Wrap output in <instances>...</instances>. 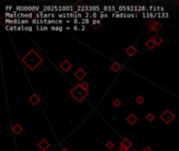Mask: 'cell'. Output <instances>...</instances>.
<instances>
[{
    "label": "cell",
    "instance_id": "cell-1",
    "mask_svg": "<svg viewBox=\"0 0 179 151\" xmlns=\"http://www.w3.org/2000/svg\"><path fill=\"white\" fill-rule=\"evenodd\" d=\"M21 61H22V63L25 64L31 71H34V69L37 68V66H38L40 63H42L43 59H42L34 49H31V51L21 59Z\"/></svg>",
    "mask_w": 179,
    "mask_h": 151
},
{
    "label": "cell",
    "instance_id": "cell-2",
    "mask_svg": "<svg viewBox=\"0 0 179 151\" xmlns=\"http://www.w3.org/2000/svg\"><path fill=\"white\" fill-rule=\"evenodd\" d=\"M70 93H71V95L77 101V102H82L88 95H89V91L88 90H86L84 88H82V86L80 85V83L79 84H77L71 91H70Z\"/></svg>",
    "mask_w": 179,
    "mask_h": 151
},
{
    "label": "cell",
    "instance_id": "cell-3",
    "mask_svg": "<svg viewBox=\"0 0 179 151\" xmlns=\"http://www.w3.org/2000/svg\"><path fill=\"white\" fill-rule=\"evenodd\" d=\"M160 119L166 123V124H170L171 122H173V120L175 119V114L169 110V109H166L161 114H160Z\"/></svg>",
    "mask_w": 179,
    "mask_h": 151
},
{
    "label": "cell",
    "instance_id": "cell-4",
    "mask_svg": "<svg viewBox=\"0 0 179 151\" xmlns=\"http://www.w3.org/2000/svg\"><path fill=\"white\" fill-rule=\"evenodd\" d=\"M148 25L150 26V28H152V29H155V31H157V32H159L162 27H163V25L161 24V23H159V22H157L156 20H150L149 22H148Z\"/></svg>",
    "mask_w": 179,
    "mask_h": 151
},
{
    "label": "cell",
    "instance_id": "cell-5",
    "mask_svg": "<svg viewBox=\"0 0 179 151\" xmlns=\"http://www.w3.org/2000/svg\"><path fill=\"white\" fill-rule=\"evenodd\" d=\"M74 76L76 77V79H77V80L81 81V80H83V79L87 77V73H86V71H84L83 68L79 67V68H78V69L74 73Z\"/></svg>",
    "mask_w": 179,
    "mask_h": 151
},
{
    "label": "cell",
    "instance_id": "cell-6",
    "mask_svg": "<svg viewBox=\"0 0 179 151\" xmlns=\"http://www.w3.org/2000/svg\"><path fill=\"white\" fill-rule=\"evenodd\" d=\"M60 68L63 71V72H69L71 68H72V63L70 62V61H68V60H64V61H62L61 63H60Z\"/></svg>",
    "mask_w": 179,
    "mask_h": 151
},
{
    "label": "cell",
    "instance_id": "cell-7",
    "mask_svg": "<svg viewBox=\"0 0 179 151\" xmlns=\"http://www.w3.org/2000/svg\"><path fill=\"white\" fill-rule=\"evenodd\" d=\"M51 146V144L45 140V139H43V140H41L39 143H38V147H39V149H41L42 151H45L49 147Z\"/></svg>",
    "mask_w": 179,
    "mask_h": 151
},
{
    "label": "cell",
    "instance_id": "cell-8",
    "mask_svg": "<svg viewBox=\"0 0 179 151\" xmlns=\"http://www.w3.org/2000/svg\"><path fill=\"white\" fill-rule=\"evenodd\" d=\"M29 101H30V103H31L32 105L36 106V105H38V104H39V102H40V98H39V95H38L37 93H34V94H32V95L30 97Z\"/></svg>",
    "mask_w": 179,
    "mask_h": 151
},
{
    "label": "cell",
    "instance_id": "cell-9",
    "mask_svg": "<svg viewBox=\"0 0 179 151\" xmlns=\"http://www.w3.org/2000/svg\"><path fill=\"white\" fill-rule=\"evenodd\" d=\"M125 53H126L130 57H133L134 55H136V54H137V48H136L134 45H130V46L125 49Z\"/></svg>",
    "mask_w": 179,
    "mask_h": 151
},
{
    "label": "cell",
    "instance_id": "cell-10",
    "mask_svg": "<svg viewBox=\"0 0 179 151\" xmlns=\"http://www.w3.org/2000/svg\"><path fill=\"white\" fill-rule=\"evenodd\" d=\"M137 121H138V118H137L135 114H133V113H131V114L126 118V122H128L130 125H134Z\"/></svg>",
    "mask_w": 179,
    "mask_h": 151
},
{
    "label": "cell",
    "instance_id": "cell-11",
    "mask_svg": "<svg viewBox=\"0 0 179 151\" xmlns=\"http://www.w3.org/2000/svg\"><path fill=\"white\" fill-rule=\"evenodd\" d=\"M13 132H14V134H20L22 131H23V128H22V126L20 125V124H16V125H14L13 126Z\"/></svg>",
    "mask_w": 179,
    "mask_h": 151
},
{
    "label": "cell",
    "instance_id": "cell-12",
    "mask_svg": "<svg viewBox=\"0 0 179 151\" xmlns=\"http://www.w3.org/2000/svg\"><path fill=\"white\" fill-rule=\"evenodd\" d=\"M111 69H112L114 73H118V72L121 69V64H119L118 62H114V63L111 65Z\"/></svg>",
    "mask_w": 179,
    "mask_h": 151
},
{
    "label": "cell",
    "instance_id": "cell-13",
    "mask_svg": "<svg viewBox=\"0 0 179 151\" xmlns=\"http://www.w3.org/2000/svg\"><path fill=\"white\" fill-rule=\"evenodd\" d=\"M120 145H123V146H125L126 148H129V149H130V148H131V147L133 146V143H132V142H131V141H130L129 139H126V138H124V139H123V140L121 141V143H120Z\"/></svg>",
    "mask_w": 179,
    "mask_h": 151
},
{
    "label": "cell",
    "instance_id": "cell-14",
    "mask_svg": "<svg viewBox=\"0 0 179 151\" xmlns=\"http://www.w3.org/2000/svg\"><path fill=\"white\" fill-rule=\"evenodd\" d=\"M145 46H147V48L148 49H150V51H152L155 46H156V43L154 42V40L153 39H150L149 41H147V43H145Z\"/></svg>",
    "mask_w": 179,
    "mask_h": 151
},
{
    "label": "cell",
    "instance_id": "cell-15",
    "mask_svg": "<svg viewBox=\"0 0 179 151\" xmlns=\"http://www.w3.org/2000/svg\"><path fill=\"white\" fill-rule=\"evenodd\" d=\"M157 34H158V32H157V31H155V29H152V28H150V31L148 32V35H149V36H150L152 39L156 38V37L158 36Z\"/></svg>",
    "mask_w": 179,
    "mask_h": 151
},
{
    "label": "cell",
    "instance_id": "cell-16",
    "mask_svg": "<svg viewBox=\"0 0 179 151\" xmlns=\"http://www.w3.org/2000/svg\"><path fill=\"white\" fill-rule=\"evenodd\" d=\"M145 119H147L148 122H153V121L155 120V115H154L153 113L150 112V113H148V114L145 115Z\"/></svg>",
    "mask_w": 179,
    "mask_h": 151
},
{
    "label": "cell",
    "instance_id": "cell-17",
    "mask_svg": "<svg viewBox=\"0 0 179 151\" xmlns=\"http://www.w3.org/2000/svg\"><path fill=\"white\" fill-rule=\"evenodd\" d=\"M153 40H154V42L156 43V45H160V44L163 42V39H162L161 37H159V36H157V37H156V38H154Z\"/></svg>",
    "mask_w": 179,
    "mask_h": 151
},
{
    "label": "cell",
    "instance_id": "cell-18",
    "mask_svg": "<svg viewBox=\"0 0 179 151\" xmlns=\"http://www.w3.org/2000/svg\"><path fill=\"white\" fill-rule=\"evenodd\" d=\"M114 146H115V144H114L112 141H109V142H106V144H105V147H106V149H109V150H112V149L114 148Z\"/></svg>",
    "mask_w": 179,
    "mask_h": 151
},
{
    "label": "cell",
    "instance_id": "cell-19",
    "mask_svg": "<svg viewBox=\"0 0 179 151\" xmlns=\"http://www.w3.org/2000/svg\"><path fill=\"white\" fill-rule=\"evenodd\" d=\"M143 102H144V98H143L142 95H138V97L136 98V103H137L138 105H141Z\"/></svg>",
    "mask_w": 179,
    "mask_h": 151
},
{
    "label": "cell",
    "instance_id": "cell-20",
    "mask_svg": "<svg viewBox=\"0 0 179 151\" xmlns=\"http://www.w3.org/2000/svg\"><path fill=\"white\" fill-rule=\"evenodd\" d=\"M120 105H121V101H120V100L115 99V100L113 101V106H114V107H119Z\"/></svg>",
    "mask_w": 179,
    "mask_h": 151
},
{
    "label": "cell",
    "instance_id": "cell-21",
    "mask_svg": "<svg viewBox=\"0 0 179 151\" xmlns=\"http://www.w3.org/2000/svg\"><path fill=\"white\" fill-rule=\"evenodd\" d=\"M80 85H81V86H82V88H84L86 90H88V89H89V87H90L89 83H87V82H83V83H80Z\"/></svg>",
    "mask_w": 179,
    "mask_h": 151
},
{
    "label": "cell",
    "instance_id": "cell-22",
    "mask_svg": "<svg viewBox=\"0 0 179 151\" xmlns=\"http://www.w3.org/2000/svg\"><path fill=\"white\" fill-rule=\"evenodd\" d=\"M128 150H129V148H126L125 146H123V145L119 146V151H128Z\"/></svg>",
    "mask_w": 179,
    "mask_h": 151
},
{
    "label": "cell",
    "instance_id": "cell-23",
    "mask_svg": "<svg viewBox=\"0 0 179 151\" xmlns=\"http://www.w3.org/2000/svg\"><path fill=\"white\" fill-rule=\"evenodd\" d=\"M142 151H153V150H152V149H151L149 146H147V147H145V148H144V149H143Z\"/></svg>",
    "mask_w": 179,
    "mask_h": 151
},
{
    "label": "cell",
    "instance_id": "cell-24",
    "mask_svg": "<svg viewBox=\"0 0 179 151\" xmlns=\"http://www.w3.org/2000/svg\"><path fill=\"white\" fill-rule=\"evenodd\" d=\"M60 151H70V150H69L68 148H62V149H61Z\"/></svg>",
    "mask_w": 179,
    "mask_h": 151
},
{
    "label": "cell",
    "instance_id": "cell-25",
    "mask_svg": "<svg viewBox=\"0 0 179 151\" xmlns=\"http://www.w3.org/2000/svg\"><path fill=\"white\" fill-rule=\"evenodd\" d=\"M176 3H177V4L179 5V1H176Z\"/></svg>",
    "mask_w": 179,
    "mask_h": 151
}]
</instances>
